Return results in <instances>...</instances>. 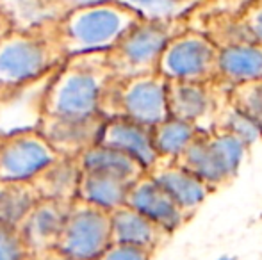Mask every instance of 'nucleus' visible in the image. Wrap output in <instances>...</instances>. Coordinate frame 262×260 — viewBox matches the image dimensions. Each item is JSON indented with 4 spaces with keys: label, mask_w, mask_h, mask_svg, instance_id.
<instances>
[{
    "label": "nucleus",
    "mask_w": 262,
    "mask_h": 260,
    "mask_svg": "<svg viewBox=\"0 0 262 260\" xmlns=\"http://www.w3.org/2000/svg\"><path fill=\"white\" fill-rule=\"evenodd\" d=\"M130 184L121 178L102 171L80 170L79 189L77 198L95 203L107 210H114L116 207L125 203Z\"/></svg>",
    "instance_id": "nucleus-20"
},
{
    "label": "nucleus",
    "mask_w": 262,
    "mask_h": 260,
    "mask_svg": "<svg viewBox=\"0 0 262 260\" xmlns=\"http://www.w3.org/2000/svg\"><path fill=\"white\" fill-rule=\"evenodd\" d=\"M223 130L232 135H235V137L246 146L253 145V143H257L262 137V127L259 123H257L253 118H250L246 112H243V111H239L237 107H234V105L225 112Z\"/></svg>",
    "instance_id": "nucleus-25"
},
{
    "label": "nucleus",
    "mask_w": 262,
    "mask_h": 260,
    "mask_svg": "<svg viewBox=\"0 0 262 260\" xmlns=\"http://www.w3.org/2000/svg\"><path fill=\"white\" fill-rule=\"evenodd\" d=\"M209 2L216 4V7H217V9H221V11H223V9H232L234 13L239 14L246 6H250V4L255 2V0H209Z\"/></svg>",
    "instance_id": "nucleus-31"
},
{
    "label": "nucleus",
    "mask_w": 262,
    "mask_h": 260,
    "mask_svg": "<svg viewBox=\"0 0 262 260\" xmlns=\"http://www.w3.org/2000/svg\"><path fill=\"white\" fill-rule=\"evenodd\" d=\"M70 203L38 198L16 225L36 260L57 246Z\"/></svg>",
    "instance_id": "nucleus-11"
},
{
    "label": "nucleus",
    "mask_w": 262,
    "mask_h": 260,
    "mask_svg": "<svg viewBox=\"0 0 262 260\" xmlns=\"http://www.w3.org/2000/svg\"><path fill=\"white\" fill-rule=\"evenodd\" d=\"M57 21L29 31H9L0 38V102L49 79L64 63Z\"/></svg>",
    "instance_id": "nucleus-1"
},
{
    "label": "nucleus",
    "mask_w": 262,
    "mask_h": 260,
    "mask_svg": "<svg viewBox=\"0 0 262 260\" xmlns=\"http://www.w3.org/2000/svg\"><path fill=\"white\" fill-rule=\"evenodd\" d=\"M0 13L13 31H29L61 18L50 0H0Z\"/></svg>",
    "instance_id": "nucleus-21"
},
{
    "label": "nucleus",
    "mask_w": 262,
    "mask_h": 260,
    "mask_svg": "<svg viewBox=\"0 0 262 260\" xmlns=\"http://www.w3.org/2000/svg\"><path fill=\"white\" fill-rule=\"evenodd\" d=\"M125 205L141 212L168 233L175 232L186 218L182 208L157 184L148 171L130 184Z\"/></svg>",
    "instance_id": "nucleus-12"
},
{
    "label": "nucleus",
    "mask_w": 262,
    "mask_h": 260,
    "mask_svg": "<svg viewBox=\"0 0 262 260\" xmlns=\"http://www.w3.org/2000/svg\"><path fill=\"white\" fill-rule=\"evenodd\" d=\"M148 173L173 198V201L182 208L184 214L200 207L202 201L207 198L209 185L204 180H200L196 175H193L191 171H187L186 168H182L177 162L164 166L161 162V159H159L156 166L152 170H148Z\"/></svg>",
    "instance_id": "nucleus-15"
},
{
    "label": "nucleus",
    "mask_w": 262,
    "mask_h": 260,
    "mask_svg": "<svg viewBox=\"0 0 262 260\" xmlns=\"http://www.w3.org/2000/svg\"><path fill=\"white\" fill-rule=\"evenodd\" d=\"M168 79L159 72L130 79H111L100 98L98 112L105 120L127 118L156 127L169 116L166 98Z\"/></svg>",
    "instance_id": "nucleus-4"
},
{
    "label": "nucleus",
    "mask_w": 262,
    "mask_h": 260,
    "mask_svg": "<svg viewBox=\"0 0 262 260\" xmlns=\"http://www.w3.org/2000/svg\"><path fill=\"white\" fill-rule=\"evenodd\" d=\"M159 73L168 80L205 82L217 73V45L200 32H177L162 50Z\"/></svg>",
    "instance_id": "nucleus-8"
},
{
    "label": "nucleus",
    "mask_w": 262,
    "mask_h": 260,
    "mask_svg": "<svg viewBox=\"0 0 262 260\" xmlns=\"http://www.w3.org/2000/svg\"><path fill=\"white\" fill-rule=\"evenodd\" d=\"M38 260H79V258L70 257V255L62 253V251H59L57 248H54V250L47 251V253L43 255V257H39Z\"/></svg>",
    "instance_id": "nucleus-32"
},
{
    "label": "nucleus",
    "mask_w": 262,
    "mask_h": 260,
    "mask_svg": "<svg viewBox=\"0 0 262 260\" xmlns=\"http://www.w3.org/2000/svg\"><path fill=\"white\" fill-rule=\"evenodd\" d=\"M36 200L38 196L29 182L0 180V221L18 225Z\"/></svg>",
    "instance_id": "nucleus-24"
},
{
    "label": "nucleus",
    "mask_w": 262,
    "mask_h": 260,
    "mask_svg": "<svg viewBox=\"0 0 262 260\" xmlns=\"http://www.w3.org/2000/svg\"><path fill=\"white\" fill-rule=\"evenodd\" d=\"M198 134H200V129L194 123L168 116L164 122L152 127L154 148H156L159 159L175 160Z\"/></svg>",
    "instance_id": "nucleus-22"
},
{
    "label": "nucleus",
    "mask_w": 262,
    "mask_h": 260,
    "mask_svg": "<svg viewBox=\"0 0 262 260\" xmlns=\"http://www.w3.org/2000/svg\"><path fill=\"white\" fill-rule=\"evenodd\" d=\"M141 20L180 23L191 11L207 6L209 0H118Z\"/></svg>",
    "instance_id": "nucleus-23"
},
{
    "label": "nucleus",
    "mask_w": 262,
    "mask_h": 260,
    "mask_svg": "<svg viewBox=\"0 0 262 260\" xmlns=\"http://www.w3.org/2000/svg\"><path fill=\"white\" fill-rule=\"evenodd\" d=\"M138 20V14L123 4L107 0L73 9L59 18V38L66 57L107 52Z\"/></svg>",
    "instance_id": "nucleus-3"
},
{
    "label": "nucleus",
    "mask_w": 262,
    "mask_h": 260,
    "mask_svg": "<svg viewBox=\"0 0 262 260\" xmlns=\"http://www.w3.org/2000/svg\"><path fill=\"white\" fill-rule=\"evenodd\" d=\"M98 143L128 153L146 171L152 170L159 160L152 141V127L141 125V123L127 118L105 120Z\"/></svg>",
    "instance_id": "nucleus-13"
},
{
    "label": "nucleus",
    "mask_w": 262,
    "mask_h": 260,
    "mask_svg": "<svg viewBox=\"0 0 262 260\" xmlns=\"http://www.w3.org/2000/svg\"><path fill=\"white\" fill-rule=\"evenodd\" d=\"M166 98H168L169 116L189 123H194L207 116L210 112V105H212L210 93L204 82L168 80Z\"/></svg>",
    "instance_id": "nucleus-19"
},
{
    "label": "nucleus",
    "mask_w": 262,
    "mask_h": 260,
    "mask_svg": "<svg viewBox=\"0 0 262 260\" xmlns=\"http://www.w3.org/2000/svg\"><path fill=\"white\" fill-rule=\"evenodd\" d=\"M216 260H235V257H228V255H223V257L216 258Z\"/></svg>",
    "instance_id": "nucleus-34"
},
{
    "label": "nucleus",
    "mask_w": 262,
    "mask_h": 260,
    "mask_svg": "<svg viewBox=\"0 0 262 260\" xmlns=\"http://www.w3.org/2000/svg\"><path fill=\"white\" fill-rule=\"evenodd\" d=\"M113 75L107 66L105 52L68 56L47 82L41 98V114H100L98 105Z\"/></svg>",
    "instance_id": "nucleus-2"
},
{
    "label": "nucleus",
    "mask_w": 262,
    "mask_h": 260,
    "mask_svg": "<svg viewBox=\"0 0 262 260\" xmlns=\"http://www.w3.org/2000/svg\"><path fill=\"white\" fill-rule=\"evenodd\" d=\"M80 166L75 157L57 155L29 180L36 196L70 203L77 198Z\"/></svg>",
    "instance_id": "nucleus-14"
},
{
    "label": "nucleus",
    "mask_w": 262,
    "mask_h": 260,
    "mask_svg": "<svg viewBox=\"0 0 262 260\" xmlns=\"http://www.w3.org/2000/svg\"><path fill=\"white\" fill-rule=\"evenodd\" d=\"M179 23H162L139 18L105 52L107 66L114 79L148 75L159 72V59Z\"/></svg>",
    "instance_id": "nucleus-5"
},
{
    "label": "nucleus",
    "mask_w": 262,
    "mask_h": 260,
    "mask_svg": "<svg viewBox=\"0 0 262 260\" xmlns=\"http://www.w3.org/2000/svg\"><path fill=\"white\" fill-rule=\"evenodd\" d=\"M164 230L150 221L141 212L134 210L128 205H120L111 210V239L113 243L132 244L152 251L166 237Z\"/></svg>",
    "instance_id": "nucleus-16"
},
{
    "label": "nucleus",
    "mask_w": 262,
    "mask_h": 260,
    "mask_svg": "<svg viewBox=\"0 0 262 260\" xmlns=\"http://www.w3.org/2000/svg\"><path fill=\"white\" fill-rule=\"evenodd\" d=\"M50 2H52L55 6V9L61 13V16H64L66 13H70V11H73V9L93 6V4H98V2H107V0H50Z\"/></svg>",
    "instance_id": "nucleus-30"
},
{
    "label": "nucleus",
    "mask_w": 262,
    "mask_h": 260,
    "mask_svg": "<svg viewBox=\"0 0 262 260\" xmlns=\"http://www.w3.org/2000/svg\"><path fill=\"white\" fill-rule=\"evenodd\" d=\"M217 73L234 84L262 80V45L245 41L217 49Z\"/></svg>",
    "instance_id": "nucleus-17"
},
{
    "label": "nucleus",
    "mask_w": 262,
    "mask_h": 260,
    "mask_svg": "<svg viewBox=\"0 0 262 260\" xmlns=\"http://www.w3.org/2000/svg\"><path fill=\"white\" fill-rule=\"evenodd\" d=\"M105 118L90 116H47L41 114L36 129L49 141L54 152L61 157H79L84 150L97 145Z\"/></svg>",
    "instance_id": "nucleus-10"
},
{
    "label": "nucleus",
    "mask_w": 262,
    "mask_h": 260,
    "mask_svg": "<svg viewBox=\"0 0 262 260\" xmlns=\"http://www.w3.org/2000/svg\"><path fill=\"white\" fill-rule=\"evenodd\" d=\"M232 105L246 112L262 127V80L235 84L232 89Z\"/></svg>",
    "instance_id": "nucleus-26"
},
{
    "label": "nucleus",
    "mask_w": 262,
    "mask_h": 260,
    "mask_svg": "<svg viewBox=\"0 0 262 260\" xmlns=\"http://www.w3.org/2000/svg\"><path fill=\"white\" fill-rule=\"evenodd\" d=\"M97 260H152V251L132 244L111 243Z\"/></svg>",
    "instance_id": "nucleus-28"
},
{
    "label": "nucleus",
    "mask_w": 262,
    "mask_h": 260,
    "mask_svg": "<svg viewBox=\"0 0 262 260\" xmlns=\"http://www.w3.org/2000/svg\"><path fill=\"white\" fill-rule=\"evenodd\" d=\"M0 260H36L13 223L0 221Z\"/></svg>",
    "instance_id": "nucleus-27"
},
{
    "label": "nucleus",
    "mask_w": 262,
    "mask_h": 260,
    "mask_svg": "<svg viewBox=\"0 0 262 260\" xmlns=\"http://www.w3.org/2000/svg\"><path fill=\"white\" fill-rule=\"evenodd\" d=\"M9 31H13V29H11V25H9V21H7V18L4 16L2 13H0V38H2V36H6Z\"/></svg>",
    "instance_id": "nucleus-33"
},
{
    "label": "nucleus",
    "mask_w": 262,
    "mask_h": 260,
    "mask_svg": "<svg viewBox=\"0 0 262 260\" xmlns=\"http://www.w3.org/2000/svg\"><path fill=\"white\" fill-rule=\"evenodd\" d=\"M111 243V210L75 198L66 212L55 248L79 260H97Z\"/></svg>",
    "instance_id": "nucleus-7"
},
{
    "label": "nucleus",
    "mask_w": 262,
    "mask_h": 260,
    "mask_svg": "<svg viewBox=\"0 0 262 260\" xmlns=\"http://www.w3.org/2000/svg\"><path fill=\"white\" fill-rule=\"evenodd\" d=\"M239 16H243V23L248 29L253 41L262 45V0H255L246 6Z\"/></svg>",
    "instance_id": "nucleus-29"
},
{
    "label": "nucleus",
    "mask_w": 262,
    "mask_h": 260,
    "mask_svg": "<svg viewBox=\"0 0 262 260\" xmlns=\"http://www.w3.org/2000/svg\"><path fill=\"white\" fill-rule=\"evenodd\" d=\"M77 160H79L80 170L109 173L128 182V184L136 182L141 175L146 173V170L134 157H130L128 153L121 152L118 148H113V146L102 145V143H97V145L84 150L77 157Z\"/></svg>",
    "instance_id": "nucleus-18"
},
{
    "label": "nucleus",
    "mask_w": 262,
    "mask_h": 260,
    "mask_svg": "<svg viewBox=\"0 0 262 260\" xmlns=\"http://www.w3.org/2000/svg\"><path fill=\"white\" fill-rule=\"evenodd\" d=\"M245 153L246 145L228 132L221 130L210 135L200 132L175 162L196 175L207 185H216L237 173Z\"/></svg>",
    "instance_id": "nucleus-6"
},
{
    "label": "nucleus",
    "mask_w": 262,
    "mask_h": 260,
    "mask_svg": "<svg viewBox=\"0 0 262 260\" xmlns=\"http://www.w3.org/2000/svg\"><path fill=\"white\" fill-rule=\"evenodd\" d=\"M57 153L36 127L0 134V180L29 182Z\"/></svg>",
    "instance_id": "nucleus-9"
}]
</instances>
